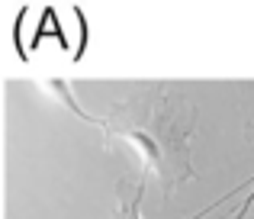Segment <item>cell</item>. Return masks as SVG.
<instances>
[{"label": "cell", "instance_id": "cell-1", "mask_svg": "<svg viewBox=\"0 0 254 219\" xmlns=\"http://www.w3.org/2000/svg\"><path fill=\"white\" fill-rule=\"evenodd\" d=\"M193 129V110L168 84L135 90L126 100H116L103 116V136L129 145L142 164V177H155L164 194L196 177L190 155Z\"/></svg>", "mask_w": 254, "mask_h": 219}, {"label": "cell", "instance_id": "cell-2", "mask_svg": "<svg viewBox=\"0 0 254 219\" xmlns=\"http://www.w3.org/2000/svg\"><path fill=\"white\" fill-rule=\"evenodd\" d=\"M39 87L45 90V94L52 97V100H58L68 113H74L77 119H84V123H90V126H97L100 132H103V116H90L81 103L74 100V94H71V84L68 81H62V77H39Z\"/></svg>", "mask_w": 254, "mask_h": 219}, {"label": "cell", "instance_id": "cell-3", "mask_svg": "<svg viewBox=\"0 0 254 219\" xmlns=\"http://www.w3.org/2000/svg\"><path fill=\"white\" fill-rule=\"evenodd\" d=\"M145 190H148V177H142V181L135 184V194H132V200H126V197H119V207L113 210V216L110 219H145L142 216V200H145ZM225 200H232V194H225V197H219L216 203H209L206 210H199L196 216H190V219H203L209 210H216V207H222Z\"/></svg>", "mask_w": 254, "mask_h": 219}, {"label": "cell", "instance_id": "cell-4", "mask_svg": "<svg viewBox=\"0 0 254 219\" xmlns=\"http://www.w3.org/2000/svg\"><path fill=\"white\" fill-rule=\"evenodd\" d=\"M245 184H254V177H251V181H245ZM251 207H254V190H251L248 197H245V203H242V210H238V216H235V219H245V213H248Z\"/></svg>", "mask_w": 254, "mask_h": 219}]
</instances>
